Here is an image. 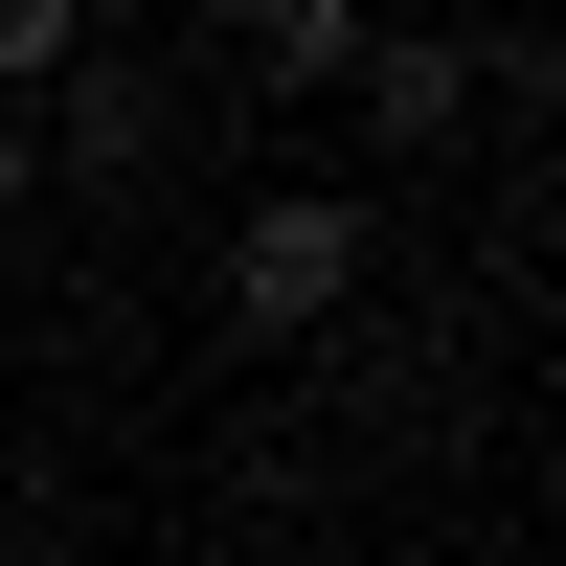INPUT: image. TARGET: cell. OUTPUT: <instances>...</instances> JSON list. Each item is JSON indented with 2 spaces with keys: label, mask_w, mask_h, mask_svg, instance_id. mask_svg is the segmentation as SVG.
<instances>
[{
  "label": "cell",
  "mask_w": 566,
  "mask_h": 566,
  "mask_svg": "<svg viewBox=\"0 0 566 566\" xmlns=\"http://www.w3.org/2000/svg\"><path fill=\"white\" fill-rule=\"evenodd\" d=\"M363 295V205H250V250H227V317L250 340H295V317Z\"/></svg>",
  "instance_id": "obj_1"
},
{
  "label": "cell",
  "mask_w": 566,
  "mask_h": 566,
  "mask_svg": "<svg viewBox=\"0 0 566 566\" xmlns=\"http://www.w3.org/2000/svg\"><path fill=\"white\" fill-rule=\"evenodd\" d=\"M23 69H69V0H0V91Z\"/></svg>",
  "instance_id": "obj_3"
},
{
  "label": "cell",
  "mask_w": 566,
  "mask_h": 566,
  "mask_svg": "<svg viewBox=\"0 0 566 566\" xmlns=\"http://www.w3.org/2000/svg\"><path fill=\"white\" fill-rule=\"evenodd\" d=\"M0 205H23V136H0Z\"/></svg>",
  "instance_id": "obj_4"
},
{
  "label": "cell",
  "mask_w": 566,
  "mask_h": 566,
  "mask_svg": "<svg viewBox=\"0 0 566 566\" xmlns=\"http://www.w3.org/2000/svg\"><path fill=\"white\" fill-rule=\"evenodd\" d=\"M69 159H91V181H136V159H159V91H114V69H69Z\"/></svg>",
  "instance_id": "obj_2"
}]
</instances>
